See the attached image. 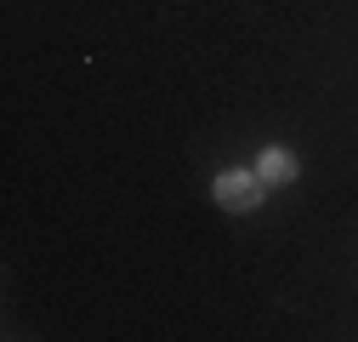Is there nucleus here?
Wrapping results in <instances>:
<instances>
[{
	"mask_svg": "<svg viewBox=\"0 0 358 342\" xmlns=\"http://www.w3.org/2000/svg\"><path fill=\"white\" fill-rule=\"evenodd\" d=\"M262 177H273V183L290 177V160H285V154H267V160H262Z\"/></svg>",
	"mask_w": 358,
	"mask_h": 342,
	"instance_id": "obj_2",
	"label": "nucleus"
},
{
	"mask_svg": "<svg viewBox=\"0 0 358 342\" xmlns=\"http://www.w3.org/2000/svg\"><path fill=\"white\" fill-rule=\"evenodd\" d=\"M216 200L228 205V211H250V205L262 200V183H256V177H239V171H228V177L216 183Z\"/></svg>",
	"mask_w": 358,
	"mask_h": 342,
	"instance_id": "obj_1",
	"label": "nucleus"
}]
</instances>
